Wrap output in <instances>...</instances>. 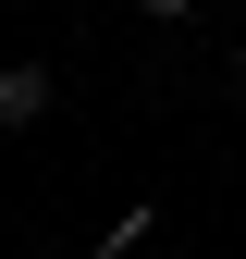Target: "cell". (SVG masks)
Segmentation results:
<instances>
[{
  "instance_id": "6da1fadb",
  "label": "cell",
  "mask_w": 246,
  "mask_h": 259,
  "mask_svg": "<svg viewBox=\"0 0 246 259\" xmlns=\"http://www.w3.org/2000/svg\"><path fill=\"white\" fill-rule=\"evenodd\" d=\"M49 123V62H0V136Z\"/></svg>"
},
{
  "instance_id": "7a4b0ae2",
  "label": "cell",
  "mask_w": 246,
  "mask_h": 259,
  "mask_svg": "<svg viewBox=\"0 0 246 259\" xmlns=\"http://www.w3.org/2000/svg\"><path fill=\"white\" fill-rule=\"evenodd\" d=\"M136 13H148V25H184V13H197V0H136Z\"/></svg>"
},
{
  "instance_id": "3957f363",
  "label": "cell",
  "mask_w": 246,
  "mask_h": 259,
  "mask_svg": "<svg viewBox=\"0 0 246 259\" xmlns=\"http://www.w3.org/2000/svg\"><path fill=\"white\" fill-rule=\"evenodd\" d=\"M234 87H246V37H234Z\"/></svg>"
}]
</instances>
